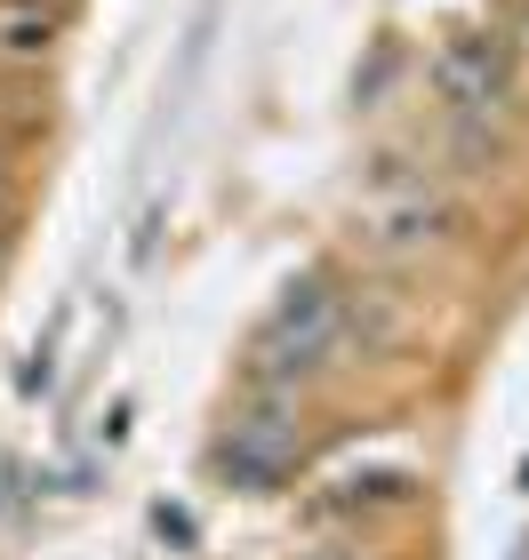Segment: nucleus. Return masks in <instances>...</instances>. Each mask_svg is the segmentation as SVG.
<instances>
[{"mask_svg": "<svg viewBox=\"0 0 529 560\" xmlns=\"http://www.w3.org/2000/svg\"><path fill=\"white\" fill-rule=\"evenodd\" d=\"M345 337H353V304L330 280H289V289L273 296L257 345H249V376H257V393H289L297 376L330 369L345 352Z\"/></svg>", "mask_w": 529, "mask_h": 560, "instance_id": "f257e3e1", "label": "nucleus"}, {"mask_svg": "<svg viewBox=\"0 0 529 560\" xmlns=\"http://www.w3.org/2000/svg\"><path fill=\"white\" fill-rule=\"evenodd\" d=\"M449 233H458V200L434 176H377L353 200V248L377 265H425L434 248H449Z\"/></svg>", "mask_w": 529, "mask_h": 560, "instance_id": "f03ea898", "label": "nucleus"}, {"mask_svg": "<svg viewBox=\"0 0 529 560\" xmlns=\"http://www.w3.org/2000/svg\"><path fill=\"white\" fill-rule=\"evenodd\" d=\"M297 448H306V417H297V393H265L249 417H233L225 432L217 465L225 480H241V489H265V480H281L297 465Z\"/></svg>", "mask_w": 529, "mask_h": 560, "instance_id": "7ed1b4c3", "label": "nucleus"}, {"mask_svg": "<svg viewBox=\"0 0 529 560\" xmlns=\"http://www.w3.org/2000/svg\"><path fill=\"white\" fill-rule=\"evenodd\" d=\"M434 89H441V105L458 113V120H490V113L514 96V48L497 40V33H458V40H441Z\"/></svg>", "mask_w": 529, "mask_h": 560, "instance_id": "20e7f679", "label": "nucleus"}, {"mask_svg": "<svg viewBox=\"0 0 529 560\" xmlns=\"http://www.w3.org/2000/svg\"><path fill=\"white\" fill-rule=\"evenodd\" d=\"M57 33H65V0H0V65L41 72Z\"/></svg>", "mask_w": 529, "mask_h": 560, "instance_id": "39448f33", "label": "nucleus"}, {"mask_svg": "<svg viewBox=\"0 0 529 560\" xmlns=\"http://www.w3.org/2000/svg\"><path fill=\"white\" fill-rule=\"evenodd\" d=\"M16 224V152H9V137H0V233Z\"/></svg>", "mask_w": 529, "mask_h": 560, "instance_id": "423d86ee", "label": "nucleus"}, {"mask_svg": "<svg viewBox=\"0 0 529 560\" xmlns=\"http://www.w3.org/2000/svg\"><path fill=\"white\" fill-rule=\"evenodd\" d=\"M306 560H369V552H353V545H321V552H306Z\"/></svg>", "mask_w": 529, "mask_h": 560, "instance_id": "0eeeda50", "label": "nucleus"}]
</instances>
